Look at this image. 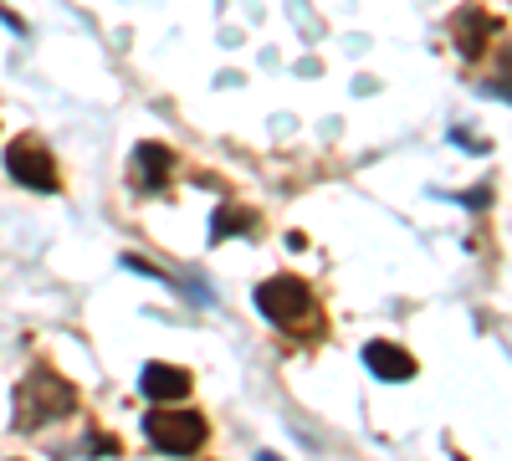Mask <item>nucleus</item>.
Returning <instances> with one entry per match:
<instances>
[{
  "label": "nucleus",
  "instance_id": "nucleus-3",
  "mask_svg": "<svg viewBox=\"0 0 512 461\" xmlns=\"http://www.w3.org/2000/svg\"><path fill=\"white\" fill-rule=\"evenodd\" d=\"M256 308H262L277 328H292L313 313V287L303 277H272L256 287Z\"/></svg>",
  "mask_w": 512,
  "mask_h": 461
},
{
  "label": "nucleus",
  "instance_id": "nucleus-2",
  "mask_svg": "<svg viewBox=\"0 0 512 461\" xmlns=\"http://www.w3.org/2000/svg\"><path fill=\"white\" fill-rule=\"evenodd\" d=\"M144 436L164 456H190V451L205 446L210 426H205V415H195V410H154V415H144Z\"/></svg>",
  "mask_w": 512,
  "mask_h": 461
},
{
  "label": "nucleus",
  "instance_id": "nucleus-8",
  "mask_svg": "<svg viewBox=\"0 0 512 461\" xmlns=\"http://www.w3.org/2000/svg\"><path fill=\"white\" fill-rule=\"evenodd\" d=\"M492 26H497L492 16H461V21H456V31H461V52H466V57H477V52H482V47H477V36L492 31Z\"/></svg>",
  "mask_w": 512,
  "mask_h": 461
},
{
  "label": "nucleus",
  "instance_id": "nucleus-7",
  "mask_svg": "<svg viewBox=\"0 0 512 461\" xmlns=\"http://www.w3.org/2000/svg\"><path fill=\"white\" fill-rule=\"evenodd\" d=\"M364 364H369V374H379V380H395V385L415 380V354H405L400 344H369Z\"/></svg>",
  "mask_w": 512,
  "mask_h": 461
},
{
  "label": "nucleus",
  "instance_id": "nucleus-5",
  "mask_svg": "<svg viewBox=\"0 0 512 461\" xmlns=\"http://www.w3.org/2000/svg\"><path fill=\"white\" fill-rule=\"evenodd\" d=\"M139 390L149 395V400H185L190 395V374L180 369V364H144V374H139Z\"/></svg>",
  "mask_w": 512,
  "mask_h": 461
},
{
  "label": "nucleus",
  "instance_id": "nucleus-4",
  "mask_svg": "<svg viewBox=\"0 0 512 461\" xmlns=\"http://www.w3.org/2000/svg\"><path fill=\"white\" fill-rule=\"evenodd\" d=\"M6 170H11L16 185H26V190H36V195H57V190H62L57 159L41 149L36 139H21V144L6 149Z\"/></svg>",
  "mask_w": 512,
  "mask_h": 461
},
{
  "label": "nucleus",
  "instance_id": "nucleus-9",
  "mask_svg": "<svg viewBox=\"0 0 512 461\" xmlns=\"http://www.w3.org/2000/svg\"><path fill=\"white\" fill-rule=\"evenodd\" d=\"M246 226H251V216H226V211L216 216V236H226V231H246Z\"/></svg>",
  "mask_w": 512,
  "mask_h": 461
},
{
  "label": "nucleus",
  "instance_id": "nucleus-6",
  "mask_svg": "<svg viewBox=\"0 0 512 461\" xmlns=\"http://www.w3.org/2000/svg\"><path fill=\"white\" fill-rule=\"evenodd\" d=\"M169 170H175V154H169L164 144H139L134 149V185L139 190H164L169 185Z\"/></svg>",
  "mask_w": 512,
  "mask_h": 461
},
{
  "label": "nucleus",
  "instance_id": "nucleus-1",
  "mask_svg": "<svg viewBox=\"0 0 512 461\" xmlns=\"http://www.w3.org/2000/svg\"><path fill=\"white\" fill-rule=\"evenodd\" d=\"M72 400H77V395H72V385L62 380V374L36 369V374H26L21 390H16V426H21V431L47 426V421H57V415L72 410Z\"/></svg>",
  "mask_w": 512,
  "mask_h": 461
}]
</instances>
